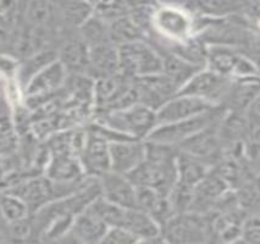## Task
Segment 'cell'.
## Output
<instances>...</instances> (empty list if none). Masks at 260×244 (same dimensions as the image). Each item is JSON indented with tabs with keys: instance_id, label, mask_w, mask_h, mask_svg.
I'll list each match as a JSON object with an SVG mask.
<instances>
[{
	"instance_id": "cell-1",
	"label": "cell",
	"mask_w": 260,
	"mask_h": 244,
	"mask_svg": "<svg viewBox=\"0 0 260 244\" xmlns=\"http://www.w3.org/2000/svg\"><path fill=\"white\" fill-rule=\"evenodd\" d=\"M146 142V159L127 175L136 188L146 187L169 197L177 182V147Z\"/></svg>"
},
{
	"instance_id": "cell-32",
	"label": "cell",
	"mask_w": 260,
	"mask_h": 244,
	"mask_svg": "<svg viewBox=\"0 0 260 244\" xmlns=\"http://www.w3.org/2000/svg\"><path fill=\"white\" fill-rule=\"evenodd\" d=\"M161 237L156 238H143V239H138L136 244H161Z\"/></svg>"
},
{
	"instance_id": "cell-10",
	"label": "cell",
	"mask_w": 260,
	"mask_h": 244,
	"mask_svg": "<svg viewBox=\"0 0 260 244\" xmlns=\"http://www.w3.org/2000/svg\"><path fill=\"white\" fill-rule=\"evenodd\" d=\"M138 104L154 111L164 107L170 99L178 94V89L162 74L134 80Z\"/></svg>"
},
{
	"instance_id": "cell-27",
	"label": "cell",
	"mask_w": 260,
	"mask_h": 244,
	"mask_svg": "<svg viewBox=\"0 0 260 244\" xmlns=\"http://www.w3.org/2000/svg\"><path fill=\"white\" fill-rule=\"evenodd\" d=\"M0 216L7 225H13L28 219L31 212L19 197L9 192H0Z\"/></svg>"
},
{
	"instance_id": "cell-3",
	"label": "cell",
	"mask_w": 260,
	"mask_h": 244,
	"mask_svg": "<svg viewBox=\"0 0 260 244\" xmlns=\"http://www.w3.org/2000/svg\"><path fill=\"white\" fill-rule=\"evenodd\" d=\"M119 49V68L123 76L136 78L154 76L161 74V55L147 41L122 45Z\"/></svg>"
},
{
	"instance_id": "cell-24",
	"label": "cell",
	"mask_w": 260,
	"mask_h": 244,
	"mask_svg": "<svg viewBox=\"0 0 260 244\" xmlns=\"http://www.w3.org/2000/svg\"><path fill=\"white\" fill-rule=\"evenodd\" d=\"M56 4L65 32H77L93 16V3L56 2Z\"/></svg>"
},
{
	"instance_id": "cell-23",
	"label": "cell",
	"mask_w": 260,
	"mask_h": 244,
	"mask_svg": "<svg viewBox=\"0 0 260 244\" xmlns=\"http://www.w3.org/2000/svg\"><path fill=\"white\" fill-rule=\"evenodd\" d=\"M176 167L177 182L190 187L197 186L213 168L202 159L180 149L176 158Z\"/></svg>"
},
{
	"instance_id": "cell-8",
	"label": "cell",
	"mask_w": 260,
	"mask_h": 244,
	"mask_svg": "<svg viewBox=\"0 0 260 244\" xmlns=\"http://www.w3.org/2000/svg\"><path fill=\"white\" fill-rule=\"evenodd\" d=\"M86 128V141L78 155L84 175L92 179H99L103 175L110 172V143L107 140Z\"/></svg>"
},
{
	"instance_id": "cell-37",
	"label": "cell",
	"mask_w": 260,
	"mask_h": 244,
	"mask_svg": "<svg viewBox=\"0 0 260 244\" xmlns=\"http://www.w3.org/2000/svg\"><path fill=\"white\" fill-rule=\"evenodd\" d=\"M2 86H3V83H2V78H0V89H2Z\"/></svg>"
},
{
	"instance_id": "cell-33",
	"label": "cell",
	"mask_w": 260,
	"mask_h": 244,
	"mask_svg": "<svg viewBox=\"0 0 260 244\" xmlns=\"http://www.w3.org/2000/svg\"><path fill=\"white\" fill-rule=\"evenodd\" d=\"M7 222L4 221V220L2 219V216H0V237L2 236H5V232H7Z\"/></svg>"
},
{
	"instance_id": "cell-11",
	"label": "cell",
	"mask_w": 260,
	"mask_h": 244,
	"mask_svg": "<svg viewBox=\"0 0 260 244\" xmlns=\"http://www.w3.org/2000/svg\"><path fill=\"white\" fill-rule=\"evenodd\" d=\"M215 108L217 107H214L201 99L177 94L156 111V121H158V126L183 121V120L203 115Z\"/></svg>"
},
{
	"instance_id": "cell-2",
	"label": "cell",
	"mask_w": 260,
	"mask_h": 244,
	"mask_svg": "<svg viewBox=\"0 0 260 244\" xmlns=\"http://www.w3.org/2000/svg\"><path fill=\"white\" fill-rule=\"evenodd\" d=\"M93 116L92 121L138 141H146L158 126L156 111L142 104H136L125 110L94 114Z\"/></svg>"
},
{
	"instance_id": "cell-35",
	"label": "cell",
	"mask_w": 260,
	"mask_h": 244,
	"mask_svg": "<svg viewBox=\"0 0 260 244\" xmlns=\"http://www.w3.org/2000/svg\"><path fill=\"white\" fill-rule=\"evenodd\" d=\"M229 244H248V243L244 239H242V238H240V239L234 240V242H231V243H229Z\"/></svg>"
},
{
	"instance_id": "cell-28",
	"label": "cell",
	"mask_w": 260,
	"mask_h": 244,
	"mask_svg": "<svg viewBox=\"0 0 260 244\" xmlns=\"http://www.w3.org/2000/svg\"><path fill=\"white\" fill-rule=\"evenodd\" d=\"M78 36L89 48L111 43L109 38L108 23L93 15L84 25L78 29ZM113 44V43H111Z\"/></svg>"
},
{
	"instance_id": "cell-9",
	"label": "cell",
	"mask_w": 260,
	"mask_h": 244,
	"mask_svg": "<svg viewBox=\"0 0 260 244\" xmlns=\"http://www.w3.org/2000/svg\"><path fill=\"white\" fill-rule=\"evenodd\" d=\"M222 117L214 123H211L209 127L204 128L203 131L198 132L197 134L190 137L189 140L183 142L178 147V149L197 156L207 164H209L211 167L216 166L222 160L223 153L222 143L219 135V126Z\"/></svg>"
},
{
	"instance_id": "cell-29",
	"label": "cell",
	"mask_w": 260,
	"mask_h": 244,
	"mask_svg": "<svg viewBox=\"0 0 260 244\" xmlns=\"http://www.w3.org/2000/svg\"><path fill=\"white\" fill-rule=\"evenodd\" d=\"M129 10H131V3L127 2L93 3V15L107 23L128 16Z\"/></svg>"
},
{
	"instance_id": "cell-26",
	"label": "cell",
	"mask_w": 260,
	"mask_h": 244,
	"mask_svg": "<svg viewBox=\"0 0 260 244\" xmlns=\"http://www.w3.org/2000/svg\"><path fill=\"white\" fill-rule=\"evenodd\" d=\"M109 27V38L115 47H122V45L135 43V42L146 41V34L142 29L135 23V21L128 16L121 17V19L108 23Z\"/></svg>"
},
{
	"instance_id": "cell-21",
	"label": "cell",
	"mask_w": 260,
	"mask_h": 244,
	"mask_svg": "<svg viewBox=\"0 0 260 244\" xmlns=\"http://www.w3.org/2000/svg\"><path fill=\"white\" fill-rule=\"evenodd\" d=\"M108 228L102 220L86 210L74 219L70 236L80 244H99Z\"/></svg>"
},
{
	"instance_id": "cell-36",
	"label": "cell",
	"mask_w": 260,
	"mask_h": 244,
	"mask_svg": "<svg viewBox=\"0 0 260 244\" xmlns=\"http://www.w3.org/2000/svg\"><path fill=\"white\" fill-rule=\"evenodd\" d=\"M0 244H10V242H9L7 237L2 236V237H0Z\"/></svg>"
},
{
	"instance_id": "cell-7",
	"label": "cell",
	"mask_w": 260,
	"mask_h": 244,
	"mask_svg": "<svg viewBox=\"0 0 260 244\" xmlns=\"http://www.w3.org/2000/svg\"><path fill=\"white\" fill-rule=\"evenodd\" d=\"M230 82L231 78L204 67L184 84L178 94L201 99L214 107H221Z\"/></svg>"
},
{
	"instance_id": "cell-31",
	"label": "cell",
	"mask_w": 260,
	"mask_h": 244,
	"mask_svg": "<svg viewBox=\"0 0 260 244\" xmlns=\"http://www.w3.org/2000/svg\"><path fill=\"white\" fill-rule=\"evenodd\" d=\"M246 117L248 125H249V127L253 128V131L260 127V94L252 104V107L248 109Z\"/></svg>"
},
{
	"instance_id": "cell-12",
	"label": "cell",
	"mask_w": 260,
	"mask_h": 244,
	"mask_svg": "<svg viewBox=\"0 0 260 244\" xmlns=\"http://www.w3.org/2000/svg\"><path fill=\"white\" fill-rule=\"evenodd\" d=\"M260 94V77L247 76L231 78L221 107L228 111L246 114Z\"/></svg>"
},
{
	"instance_id": "cell-34",
	"label": "cell",
	"mask_w": 260,
	"mask_h": 244,
	"mask_svg": "<svg viewBox=\"0 0 260 244\" xmlns=\"http://www.w3.org/2000/svg\"><path fill=\"white\" fill-rule=\"evenodd\" d=\"M9 4H10V2H0V14L9 7Z\"/></svg>"
},
{
	"instance_id": "cell-22",
	"label": "cell",
	"mask_w": 260,
	"mask_h": 244,
	"mask_svg": "<svg viewBox=\"0 0 260 244\" xmlns=\"http://www.w3.org/2000/svg\"><path fill=\"white\" fill-rule=\"evenodd\" d=\"M159 53L162 59L161 74L176 87L178 92L190 78L202 70V67L190 64L176 54L165 52V50H161Z\"/></svg>"
},
{
	"instance_id": "cell-30",
	"label": "cell",
	"mask_w": 260,
	"mask_h": 244,
	"mask_svg": "<svg viewBox=\"0 0 260 244\" xmlns=\"http://www.w3.org/2000/svg\"><path fill=\"white\" fill-rule=\"evenodd\" d=\"M242 239L248 244H260V216H247L242 227Z\"/></svg>"
},
{
	"instance_id": "cell-17",
	"label": "cell",
	"mask_w": 260,
	"mask_h": 244,
	"mask_svg": "<svg viewBox=\"0 0 260 244\" xmlns=\"http://www.w3.org/2000/svg\"><path fill=\"white\" fill-rule=\"evenodd\" d=\"M23 20L27 25L48 31L68 33L60 22L56 2H28L23 3Z\"/></svg>"
},
{
	"instance_id": "cell-13",
	"label": "cell",
	"mask_w": 260,
	"mask_h": 244,
	"mask_svg": "<svg viewBox=\"0 0 260 244\" xmlns=\"http://www.w3.org/2000/svg\"><path fill=\"white\" fill-rule=\"evenodd\" d=\"M102 197L109 203L126 207L137 209V188L125 175L110 172L99 177Z\"/></svg>"
},
{
	"instance_id": "cell-18",
	"label": "cell",
	"mask_w": 260,
	"mask_h": 244,
	"mask_svg": "<svg viewBox=\"0 0 260 244\" xmlns=\"http://www.w3.org/2000/svg\"><path fill=\"white\" fill-rule=\"evenodd\" d=\"M119 49L107 43L89 48V65L87 76L93 81L102 80L119 74Z\"/></svg>"
},
{
	"instance_id": "cell-25",
	"label": "cell",
	"mask_w": 260,
	"mask_h": 244,
	"mask_svg": "<svg viewBox=\"0 0 260 244\" xmlns=\"http://www.w3.org/2000/svg\"><path fill=\"white\" fill-rule=\"evenodd\" d=\"M119 228H122L137 239L160 237V226L140 209H126Z\"/></svg>"
},
{
	"instance_id": "cell-20",
	"label": "cell",
	"mask_w": 260,
	"mask_h": 244,
	"mask_svg": "<svg viewBox=\"0 0 260 244\" xmlns=\"http://www.w3.org/2000/svg\"><path fill=\"white\" fill-rule=\"evenodd\" d=\"M137 209L149 215L160 228L175 215L168 197L146 187L137 188Z\"/></svg>"
},
{
	"instance_id": "cell-14",
	"label": "cell",
	"mask_w": 260,
	"mask_h": 244,
	"mask_svg": "<svg viewBox=\"0 0 260 244\" xmlns=\"http://www.w3.org/2000/svg\"><path fill=\"white\" fill-rule=\"evenodd\" d=\"M69 74L61 62L57 61L48 66L36 76L23 90V98H54L65 87Z\"/></svg>"
},
{
	"instance_id": "cell-6",
	"label": "cell",
	"mask_w": 260,
	"mask_h": 244,
	"mask_svg": "<svg viewBox=\"0 0 260 244\" xmlns=\"http://www.w3.org/2000/svg\"><path fill=\"white\" fill-rule=\"evenodd\" d=\"M154 32H158L159 37L168 41V44L180 43L194 36L193 16L182 7L165 5L162 8H156L152 33Z\"/></svg>"
},
{
	"instance_id": "cell-4",
	"label": "cell",
	"mask_w": 260,
	"mask_h": 244,
	"mask_svg": "<svg viewBox=\"0 0 260 244\" xmlns=\"http://www.w3.org/2000/svg\"><path fill=\"white\" fill-rule=\"evenodd\" d=\"M208 215L193 212L175 214L160 228V237L168 244H208Z\"/></svg>"
},
{
	"instance_id": "cell-5",
	"label": "cell",
	"mask_w": 260,
	"mask_h": 244,
	"mask_svg": "<svg viewBox=\"0 0 260 244\" xmlns=\"http://www.w3.org/2000/svg\"><path fill=\"white\" fill-rule=\"evenodd\" d=\"M223 107H217L215 109L208 111V113L199 115L192 119L183 120V121L166 123V125L156 126L155 129L147 138V142L153 143L165 144V146L180 147L183 142L189 140L198 132L203 131L204 128L209 127L211 123L217 121L226 114Z\"/></svg>"
},
{
	"instance_id": "cell-19",
	"label": "cell",
	"mask_w": 260,
	"mask_h": 244,
	"mask_svg": "<svg viewBox=\"0 0 260 244\" xmlns=\"http://www.w3.org/2000/svg\"><path fill=\"white\" fill-rule=\"evenodd\" d=\"M55 61H57V49L55 48L39 50V52L27 56L26 59L21 60L19 66H17L15 81H16L22 94L23 90L33 78Z\"/></svg>"
},
{
	"instance_id": "cell-16",
	"label": "cell",
	"mask_w": 260,
	"mask_h": 244,
	"mask_svg": "<svg viewBox=\"0 0 260 244\" xmlns=\"http://www.w3.org/2000/svg\"><path fill=\"white\" fill-rule=\"evenodd\" d=\"M146 159V142L126 140L110 143V162L113 172L125 175L140 166Z\"/></svg>"
},
{
	"instance_id": "cell-15",
	"label": "cell",
	"mask_w": 260,
	"mask_h": 244,
	"mask_svg": "<svg viewBox=\"0 0 260 244\" xmlns=\"http://www.w3.org/2000/svg\"><path fill=\"white\" fill-rule=\"evenodd\" d=\"M57 60L69 75H86L89 65V47L78 36L68 33L57 48Z\"/></svg>"
}]
</instances>
